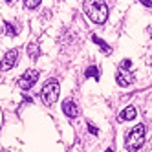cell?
Segmentation results:
<instances>
[{"label":"cell","instance_id":"52a82bcc","mask_svg":"<svg viewBox=\"0 0 152 152\" xmlns=\"http://www.w3.org/2000/svg\"><path fill=\"white\" fill-rule=\"evenodd\" d=\"M117 84H121V86H128V84H132V81H134V75L130 73V72H126V70H119L117 72Z\"/></svg>","mask_w":152,"mask_h":152},{"label":"cell","instance_id":"4fadbf2b","mask_svg":"<svg viewBox=\"0 0 152 152\" xmlns=\"http://www.w3.org/2000/svg\"><path fill=\"white\" fill-rule=\"evenodd\" d=\"M24 6H26L28 9H33V7H39L40 2H39V0H33V2H29V0H28V2H24Z\"/></svg>","mask_w":152,"mask_h":152},{"label":"cell","instance_id":"e0dca14e","mask_svg":"<svg viewBox=\"0 0 152 152\" xmlns=\"http://www.w3.org/2000/svg\"><path fill=\"white\" fill-rule=\"evenodd\" d=\"M104 152H112V150H104Z\"/></svg>","mask_w":152,"mask_h":152},{"label":"cell","instance_id":"8992f818","mask_svg":"<svg viewBox=\"0 0 152 152\" xmlns=\"http://www.w3.org/2000/svg\"><path fill=\"white\" fill-rule=\"evenodd\" d=\"M62 112L66 114L68 117H77L79 115V108H77V104H75V101L66 99L62 103Z\"/></svg>","mask_w":152,"mask_h":152},{"label":"cell","instance_id":"7c38bea8","mask_svg":"<svg viewBox=\"0 0 152 152\" xmlns=\"http://www.w3.org/2000/svg\"><path fill=\"white\" fill-rule=\"evenodd\" d=\"M86 77H94V79H99V70H97L95 66L88 68V70H86Z\"/></svg>","mask_w":152,"mask_h":152},{"label":"cell","instance_id":"7a4b0ae2","mask_svg":"<svg viewBox=\"0 0 152 152\" xmlns=\"http://www.w3.org/2000/svg\"><path fill=\"white\" fill-rule=\"evenodd\" d=\"M145 143V125H136L126 136V150L128 152H137Z\"/></svg>","mask_w":152,"mask_h":152},{"label":"cell","instance_id":"9c48e42d","mask_svg":"<svg viewBox=\"0 0 152 152\" xmlns=\"http://www.w3.org/2000/svg\"><path fill=\"white\" fill-rule=\"evenodd\" d=\"M92 39H94V42H97V44H99V48H101V50H104V53H106V55H110V53H112V50L106 46V42H104V40H101L99 37H95V35H94Z\"/></svg>","mask_w":152,"mask_h":152},{"label":"cell","instance_id":"3957f363","mask_svg":"<svg viewBox=\"0 0 152 152\" xmlns=\"http://www.w3.org/2000/svg\"><path fill=\"white\" fill-rule=\"evenodd\" d=\"M59 92H61L59 83L53 81V79L48 81V83L44 84V88H42V92H40V99H42V103L48 104V106H51L53 103L59 99Z\"/></svg>","mask_w":152,"mask_h":152},{"label":"cell","instance_id":"6da1fadb","mask_svg":"<svg viewBox=\"0 0 152 152\" xmlns=\"http://www.w3.org/2000/svg\"><path fill=\"white\" fill-rule=\"evenodd\" d=\"M84 11L95 24H103L108 18V6L103 2H84Z\"/></svg>","mask_w":152,"mask_h":152},{"label":"cell","instance_id":"8fae6325","mask_svg":"<svg viewBox=\"0 0 152 152\" xmlns=\"http://www.w3.org/2000/svg\"><path fill=\"white\" fill-rule=\"evenodd\" d=\"M28 55H29L31 59H37V57H39V48H37L35 44H29V46H28Z\"/></svg>","mask_w":152,"mask_h":152},{"label":"cell","instance_id":"ac0fdd59","mask_svg":"<svg viewBox=\"0 0 152 152\" xmlns=\"http://www.w3.org/2000/svg\"><path fill=\"white\" fill-rule=\"evenodd\" d=\"M150 35H152V31H150Z\"/></svg>","mask_w":152,"mask_h":152},{"label":"cell","instance_id":"9a60e30c","mask_svg":"<svg viewBox=\"0 0 152 152\" xmlns=\"http://www.w3.org/2000/svg\"><path fill=\"white\" fill-rule=\"evenodd\" d=\"M143 6H147V7H152V2H147V0H143Z\"/></svg>","mask_w":152,"mask_h":152},{"label":"cell","instance_id":"ba28073f","mask_svg":"<svg viewBox=\"0 0 152 152\" xmlns=\"http://www.w3.org/2000/svg\"><path fill=\"white\" fill-rule=\"evenodd\" d=\"M134 117H136V108L134 106H126L125 110L119 114V119H121V121H132Z\"/></svg>","mask_w":152,"mask_h":152},{"label":"cell","instance_id":"30bf717a","mask_svg":"<svg viewBox=\"0 0 152 152\" xmlns=\"http://www.w3.org/2000/svg\"><path fill=\"white\" fill-rule=\"evenodd\" d=\"M4 26H6V35H9V37H15V35L18 33V31H17V28H15L13 24H9V22H6Z\"/></svg>","mask_w":152,"mask_h":152},{"label":"cell","instance_id":"5bb4252c","mask_svg":"<svg viewBox=\"0 0 152 152\" xmlns=\"http://www.w3.org/2000/svg\"><path fill=\"white\" fill-rule=\"evenodd\" d=\"M90 130H92V134H97V128H95L94 125H90Z\"/></svg>","mask_w":152,"mask_h":152},{"label":"cell","instance_id":"5b68a950","mask_svg":"<svg viewBox=\"0 0 152 152\" xmlns=\"http://www.w3.org/2000/svg\"><path fill=\"white\" fill-rule=\"evenodd\" d=\"M17 61H18V51L17 50H9L6 55H4L2 62H0V68H2L4 72L6 70H11L15 64H17Z\"/></svg>","mask_w":152,"mask_h":152},{"label":"cell","instance_id":"2e32d148","mask_svg":"<svg viewBox=\"0 0 152 152\" xmlns=\"http://www.w3.org/2000/svg\"><path fill=\"white\" fill-rule=\"evenodd\" d=\"M150 66H152V59H150Z\"/></svg>","mask_w":152,"mask_h":152},{"label":"cell","instance_id":"277c9868","mask_svg":"<svg viewBox=\"0 0 152 152\" xmlns=\"http://www.w3.org/2000/svg\"><path fill=\"white\" fill-rule=\"evenodd\" d=\"M37 79H39V72L37 70H29V72H26L22 77L18 79V86L22 90H29L31 86L37 83Z\"/></svg>","mask_w":152,"mask_h":152}]
</instances>
